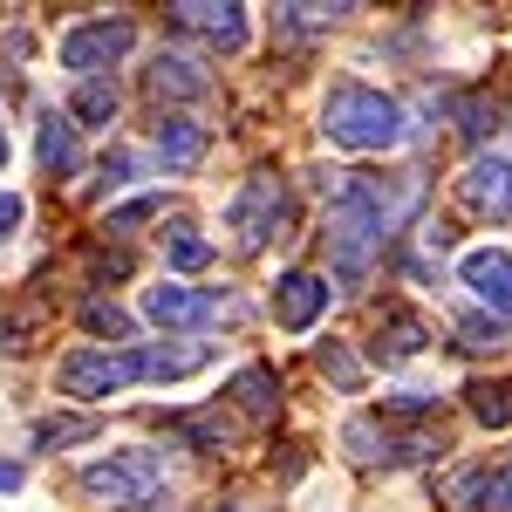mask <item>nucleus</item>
<instances>
[{
    "instance_id": "9d476101",
    "label": "nucleus",
    "mask_w": 512,
    "mask_h": 512,
    "mask_svg": "<svg viewBox=\"0 0 512 512\" xmlns=\"http://www.w3.org/2000/svg\"><path fill=\"white\" fill-rule=\"evenodd\" d=\"M144 315L158 328H205L212 321V294H198L185 280H158V287H144Z\"/></svg>"
},
{
    "instance_id": "2eb2a0df",
    "label": "nucleus",
    "mask_w": 512,
    "mask_h": 512,
    "mask_svg": "<svg viewBox=\"0 0 512 512\" xmlns=\"http://www.w3.org/2000/svg\"><path fill=\"white\" fill-rule=\"evenodd\" d=\"M35 151H41V164H48L55 178H69V171H76V164H82L76 123H69V117H48V123H41V137H35Z\"/></svg>"
},
{
    "instance_id": "f03ea898",
    "label": "nucleus",
    "mask_w": 512,
    "mask_h": 512,
    "mask_svg": "<svg viewBox=\"0 0 512 512\" xmlns=\"http://www.w3.org/2000/svg\"><path fill=\"white\" fill-rule=\"evenodd\" d=\"M164 485V458L158 451H110L96 465H82V492L103 506H144Z\"/></svg>"
},
{
    "instance_id": "7ed1b4c3",
    "label": "nucleus",
    "mask_w": 512,
    "mask_h": 512,
    "mask_svg": "<svg viewBox=\"0 0 512 512\" xmlns=\"http://www.w3.org/2000/svg\"><path fill=\"white\" fill-rule=\"evenodd\" d=\"M55 383H62V396H82V403H96V396L123 390V383H144V362H137V349H130V355H96V349H76V355H62Z\"/></svg>"
},
{
    "instance_id": "39448f33",
    "label": "nucleus",
    "mask_w": 512,
    "mask_h": 512,
    "mask_svg": "<svg viewBox=\"0 0 512 512\" xmlns=\"http://www.w3.org/2000/svg\"><path fill=\"white\" fill-rule=\"evenodd\" d=\"M137 48V28L130 21H82L62 35V69H76V76H96V69H110Z\"/></svg>"
},
{
    "instance_id": "f3484780",
    "label": "nucleus",
    "mask_w": 512,
    "mask_h": 512,
    "mask_svg": "<svg viewBox=\"0 0 512 512\" xmlns=\"http://www.w3.org/2000/svg\"><path fill=\"white\" fill-rule=\"evenodd\" d=\"M472 417L485 431H506L512 424V383H478L472 390Z\"/></svg>"
},
{
    "instance_id": "6e6552de",
    "label": "nucleus",
    "mask_w": 512,
    "mask_h": 512,
    "mask_svg": "<svg viewBox=\"0 0 512 512\" xmlns=\"http://www.w3.org/2000/svg\"><path fill=\"white\" fill-rule=\"evenodd\" d=\"M328 253H335V274L342 280H362L376 267V253H383V226H369L355 212H328Z\"/></svg>"
},
{
    "instance_id": "1a4fd4ad",
    "label": "nucleus",
    "mask_w": 512,
    "mask_h": 512,
    "mask_svg": "<svg viewBox=\"0 0 512 512\" xmlns=\"http://www.w3.org/2000/svg\"><path fill=\"white\" fill-rule=\"evenodd\" d=\"M171 21L178 28H192V35H205L212 48H226V55H239L246 48V7H233V0H185V7H171Z\"/></svg>"
},
{
    "instance_id": "4be33fe9",
    "label": "nucleus",
    "mask_w": 512,
    "mask_h": 512,
    "mask_svg": "<svg viewBox=\"0 0 512 512\" xmlns=\"http://www.w3.org/2000/svg\"><path fill=\"white\" fill-rule=\"evenodd\" d=\"M171 431H185V437H198L205 451H219L226 444V417L212 410V417H171Z\"/></svg>"
},
{
    "instance_id": "20e7f679",
    "label": "nucleus",
    "mask_w": 512,
    "mask_h": 512,
    "mask_svg": "<svg viewBox=\"0 0 512 512\" xmlns=\"http://www.w3.org/2000/svg\"><path fill=\"white\" fill-rule=\"evenodd\" d=\"M458 205L472 219H512V151H478L458 171Z\"/></svg>"
},
{
    "instance_id": "c85d7f7f",
    "label": "nucleus",
    "mask_w": 512,
    "mask_h": 512,
    "mask_svg": "<svg viewBox=\"0 0 512 512\" xmlns=\"http://www.w3.org/2000/svg\"><path fill=\"white\" fill-rule=\"evenodd\" d=\"M21 478H28V472H21L14 458H0V492H21Z\"/></svg>"
},
{
    "instance_id": "f257e3e1",
    "label": "nucleus",
    "mask_w": 512,
    "mask_h": 512,
    "mask_svg": "<svg viewBox=\"0 0 512 512\" xmlns=\"http://www.w3.org/2000/svg\"><path fill=\"white\" fill-rule=\"evenodd\" d=\"M321 137L342 144V151H396L410 137L403 123V103L369 89V82H335L328 103H321Z\"/></svg>"
},
{
    "instance_id": "9b49d317",
    "label": "nucleus",
    "mask_w": 512,
    "mask_h": 512,
    "mask_svg": "<svg viewBox=\"0 0 512 512\" xmlns=\"http://www.w3.org/2000/svg\"><path fill=\"white\" fill-rule=\"evenodd\" d=\"M328 315V280L321 274H280V287H274V321L280 328H315V321Z\"/></svg>"
},
{
    "instance_id": "6ab92c4d",
    "label": "nucleus",
    "mask_w": 512,
    "mask_h": 512,
    "mask_svg": "<svg viewBox=\"0 0 512 512\" xmlns=\"http://www.w3.org/2000/svg\"><path fill=\"white\" fill-rule=\"evenodd\" d=\"M69 110H76L82 123H110V117H117V89H110V82H82Z\"/></svg>"
},
{
    "instance_id": "a211bd4d",
    "label": "nucleus",
    "mask_w": 512,
    "mask_h": 512,
    "mask_svg": "<svg viewBox=\"0 0 512 512\" xmlns=\"http://www.w3.org/2000/svg\"><path fill=\"white\" fill-rule=\"evenodd\" d=\"M233 396H239V410H246V417H267V410H274V396H280L274 369H246V376L233 383Z\"/></svg>"
},
{
    "instance_id": "412c9836",
    "label": "nucleus",
    "mask_w": 512,
    "mask_h": 512,
    "mask_svg": "<svg viewBox=\"0 0 512 512\" xmlns=\"http://www.w3.org/2000/svg\"><path fill=\"white\" fill-rule=\"evenodd\" d=\"M82 328H89V335H130V315H123V308H110V301H89V308H82Z\"/></svg>"
},
{
    "instance_id": "393cba45",
    "label": "nucleus",
    "mask_w": 512,
    "mask_h": 512,
    "mask_svg": "<svg viewBox=\"0 0 512 512\" xmlns=\"http://www.w3.org/2000/svg\"><path fill=\"white\" fill-rule=\"evenodd\" d=\"M458 335H465L472 349H492V342H499L506 328H499V321H485V315H465V321H458Z\"/></svg>"
},
{
    "instance_id": "dca6fc26",
    "label": "nucleus",
    "mask_w": 512,
    "mask_h": 512,
    "mask_svg": "<svg viewBox=\"0 0 512 512\" xmlns=\"http://www.w3.org/2000/svg\"><path fill=\"white\" fill-rule=\"evenodd\" d=\"M164 260H171L178 274H198V267L212 260V239L198 233L192 219H171V226H164Z\"/></svg>"
},
{
    "instance_id": "ddd939ff",
    "label": "nucleus",
    "mask_w": 512,
    "mask_h": 512,
    "mask_svg": "<svg viewBox=\"0 0 512 512\" xmlns=\"http://www.w3.org/2000/svg\"><path fill=\"white\" fill-rule=\"evenodd\" d=\"M144 82H151V96H178V103H192V96H205V89H212V76L198 69L192 55H158Z\"/></svg>"
},
{
    "instance_id": "b1692460",
    "label": "nucleus",
    "mask_w": 512,
    "mask_h": 512,
    "mask_svg": "<svg viewBox=\"0 0 512 512\" xmlns=\"http://www.w3.org/2000/svg\"><path fill=\"white\" fill-rule=\"evenodd\" d=\"M478 506H485V512H512V465H506V472H485Z\"/></svg>"
},
{
    "instance_id": "f8f14e48",
    "label": "nucleus",
    "mask_w": 512,
    "mask_h": 512,
    "mask_svg": "<svg viewBox=\"0 0 512 512\" xmlns=\"http://www.w3.org/2000/svg\"><path fill=\"white\" fill-rule=\"evenodd\" d=\"M369 355H376L383 369L424 355V321L410 315V308H383V315H376V342H369Z\"/></svg>"
},
{
    "instance_id": "a878e982",
    "label": "nucleus",
    "mask_w": 512,
    "mask_h": 512,
    "mask_svg": "<svg viewBox=\"0 0 512 512\" xmlns=\"http://www.w3.org/2000/svg\"><path fill=\"white\" fill-rule=\"evenodd\" d=\"M280 14H287L294 28H328V21H342L349 7H280Z\"/></svg>"
},
{
    "instance_id": "0eeeda50",
    "label": "nucleus",
    "mask_w": 512,
    "mask_h": 512,
    "mask_svg": "<svg viewBox=\"0 0 512 512\" xmlns=\"http://www.w3.org/2000/svg\"><path fill=\"white\" fill-rule=\"evenodd\" d=\"M458 280L492 308V321L512 315V253L506 246H472V253H458Z\"/></svg>"
},
{
    "instance_id": "aec40b11",
    "label": "nucleus",
    "mask_w": 512,
    "mask_h": 512,
    "mask_svg": "<svg viewBox=\"0 0 512 512\" xmlns=\"http://www.w3.org/2000/svg\"><path fill=\"white\" fill-rule=\"evenodd\" d=\"M321 376H328L335 390H355V383H362V362H355L342 342H328V349H321Z\"/></svg>"
},
{
    "instance_id": "5701e85b",
    "label": "nucleus",
    "mask_w": 512,
    "mask_h": 512,
    "mask_svg": "<svg viewBox=\"0 0 512 512\" xmlns=\"http://www.w3.org/2000/svg\"><path fill=\"white\" fill-rule=\"evenodd\" d=\"M89 431H96L89 417H48V424H35V444H76Z\"/></svg>"
},
{
    "instance_id": "cd10ccee",
    "label": "nucleus",
    "mask_w": 512,
    "mask_h": 512,
    "mask_svg": "<svg viewBox=\"0 0 512 512\" xmlns=\"http://www.w3.org/2000/svg\"><path fill=\"white\" fill-rule=\"evenodd\" d=\"M151 212H158V198H130V205H117V212H110V226H130V219H151Z\"/></svg>"
},
{
    "instance_id": "bb28decb",
    "label": "nucleus",
    "mask_w": 512,
    "mask_h": 512,
    "mask_svg": "<svg viewBox=\"0 0 512 512\" xmlns=\"http://www.w3.org/2000/svg\"><path fill=\"white\" fill-rule=\"evenodd\" d=\"M21 219H28V198H21V192H0V239L21 233Z\"/></svg>"
},
{
    "instance_id": "423d86ee",
    "label": "nucleus",
    "mask_w": 512,
    "mask_h": 512,
    "mask_svg": "<svg viewBox=\"0 0 512 512\" xmlns=\"http://www.w3.org/2000/svg\"><path fill=\"white\" fill-rule=\"evenodd\" d=\"M274 219H280V178H274V171H260V178H246V185H239V198L226 205V233L253 253V246H267Z\"/></svg>"
},
{
    "instance_id": "4468645a",
    "label": "nucleus",
    "mask_w": 512,
    "mask_h": 512,
    "mask_svg": "<svg viewBox=\"0 0 512 512\" xmlns=\"http://www.w3.org/2000/svg\"><path fill=\"white\" fill-rule=\"evenodd\" d=\"M158 158H164V171H192L205 158V130L192 117H158Z\"/></svg>"
},
{
    "instance_id": "c756f323",
    "label": "nucleus",
    "mask_w": 512,
    "mask_h": 512,
    "mask_svg": "<svg viewBox=\"0 0 512 512\" xmlns=\"http://www.w3.org/2000/svg\"><path fill=\"white\" fill-rule=\"evenodd\" d=\"M0 171H7V123H0Z\"/></svg>"
}]
</instances>
